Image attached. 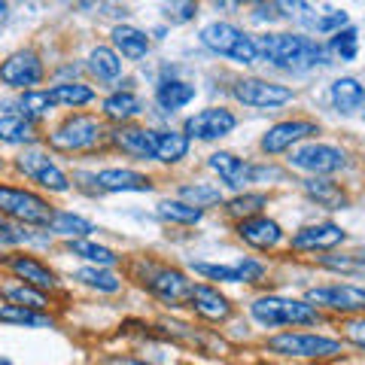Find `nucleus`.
Segmentation results:
<instances>
[{
    "instance_id": "48",
    "label": "nucleus",
    "mask_w": 365,
    "mask_h": 365,
    "mask_svg": "<svg viewBox=\"0 0 365 365\" xmlns=\"http://www.w3.org/2000/svg\"><path fill=\"white\" fill-rule=\"evenodd\" d=\"M128 365H153V362H143V359H131Z\"/></svg>"
},
{
    "instance_id": "40",
    "label": "nucleus",
    "mask_w": 365,
    "mask_h": 365,
    "mask_svg": "<svg viewBox=\"0 0 365 365\" xmlns=\"http://www.w3.org/2000/svg\"><path fill=\"white\" fill-rule=\"evenodd\" d=\"M73 277L83 283V287L88 289H95V292H104V295H113V292H119L122 289V280L113 274L110 268H95V265H86V268H79Z\"/></svg>"
},
{
    "instance_id": "14",
    "label": "nucleus",
    "mask_w": 365,
    "mask_h": 365,
    "mask_svg": "<svg viewBox=\"0 0 365 365\" xmlns=\"http://www.w3.org/2000/svg\"><path fill=\"white\" fill-rule=\"evenodd\" d=\"M237 128V116L228 107H204L198 113H192L182 122V134L189 140H201V143H213L222 140Z\"/></svg>"
},
{
    "instance_id": "7",
    "label": "nucleus",
    "mask_w": 365,
    "mask_h": 365,
    "mask_svg": "<svg viewBox=\"0 0 365 365\" xmlns=\"http://www.w3.org/2000/svg\"><path fill=\"white\" fill-rule=\"evenodd\" d=\"M287 165L292 170H302L307 177H332V174H341V170L350 168V155H347V150H341L335 143L307 140L289 153Z\"/></svg>"
},
{
    "instance_id": "26",
    "label": "nucleus",
    "mask_w": 365,
    "mask_h": 365,
    "mask_svg": "<svg viewBox=\"0 0 365 365\" xmlns=\"http://www.w3.org/2000/svg\"><path fill=\"white\" fill-rule=\"evenodd\" d=\"M195 98H198V88L177 76H165V79H158V86H155V104L162 113H177L182 107H189Z\"/></svg>"
},
{
    "instance_id": "4",
    "label": "nucleus",
    "mask_w": 365,
    "mask_h": 365,
    "mask_svg": "<svg viewBox=\"0 0 365 365\" xmlns=\"http://www.w3.org/2000/svg\"><path fill=\"white\" fill-rule=\"evenodd\" d=\"M104 137H110V131L104 128V119L91 116V113H71L64 116L55 128L46 134L52 150L58 153H88L95 146L104 143Z\"/></svg>"
},
{
    "instance_id": "31",
    "label": "nucleus",
    "mask_w": 365,
    "mask_h": 365,
    "mask_svg": "<svg viewBox=\"0 0 365 365\" xmlns=\"http://www.w3.org/2000/svg\"><path fill=\"white\" fill-rule=\"evenodd\" d=\"M46 91H49L55 107H67V110H83V107H88V104H95L98 101L95 88L86 86V83H73V79L71 83H55Z\"/></svg>"
},
{
    "instance_id": "17",
    "label": "nucleus",
    "mask_w": 365,
    "mask_h": 365,
    "mask_svg": "<svg viewBox=\"0 0 365 365\" xmlns=\"http://www.w3.org/2000/svg\"><path fill=\"white\" fill-rule=\"evenodd\" d=\"M79 177L88 180L95 192H153L155 189V180L134 168H104V170H95V174H83L79 170Z\"/></svg>"
},
{
    "instance_id": "3",
    "label": "nucleus",
    "mask_w": 365,
    "mask_h": 365,
    "mask_svg": "<svg viewBox=\"0 0 365 365\" xmlns=\"http://www.w3.org/2000/svg\"><path fill=\"white\" fill-rule=\"evenodd\" d=\"M198 43L207 52L228 58L241 67H250L259 61V49H256V34H247L244 28L232 25V21H210L198 31Z\"/></svg>"
},
{
    "instance_id": "47",
    "label": "nucleus",
    "mask_w": 365,
    "mask_h": 365,
    "mask_svg": "<svg viewBox=\"0 0 365 365\" xmlns=\"http://www.w3.org/2000/svg\"><path fill=\"white\" fill-rule=\"evenodd\" d=\"M165 34H168L165 28H155V31H153V37H155V40H165Z\"/></svg>"
},
{
    "instance_id": "15",
    "label": "nucleus",
    "mask_w": 365,
    "mask_h": 365,
    "mask_svg": "<svg viewBox=\"0 0 365 365\" xmlns=\"http://www.w3.org/2000/svg\"><path fill=\"white\" fill-rule=\"evenodd\" d=\"M192 271L201 274L204 280H213V283H262L265 280V262H259L253 256H244L232 262V265H213V262H192Z\"/></svg>"
},
{
    "instance_id": "43",
    "label": "nucleus",
    "mask_w": 365,
    "mask_h": 365,
    "mask_svg": "<svg viewBox=\"0 0 365 365\" xmlns=\"http://www.w3.org/2000/svg\"><path fill=\"white\" fill-rule=\"evenodd\" d=\"M198 4H189V0H182V4H165L162 13L165 19L170 21V25H189V21L198 19Z\"/></svg>"
},
{
    "instance_id": "13",
    "label": "nucleus",
    "mask_w": 365,
    "mask_h": 365,
    "mask_svg": "<svg viewBox=\"0 0 365 365\" xmlns=\"http://www.w3.org/2000/svg\"><path fill=\"white\" fill-rule=\"evenodd\" d=\"M46 79V64L34 49H16L0 61V86L16 91H34Z\"/></svg>"
},
{
    "instance_id": "27",
    "label": "nucleus",
    "mask_w": 365,
    "mask_h": 365,
    "mask_svg": "<svg viewBox=\"0 0 365 365\" xmlns=\"http://www.w3.org/2000/svg\"><path fill=\"white\" fill-rule=\"evenodd\" d=\"M329 101L341 116H353L365 107V86L356 76H338L332 86H329Z\"/></svg>"
},
{
    "instance_id": "20",
    "label": "nucleus",
    "mask_w": 365,
    "mask_h": 365,
    "mask_svg": "<svg viewBox=\"0 0 365 365\" xmlns=\"http://www.w3.org/2000/svg\"><path fill=\"white\" fill-rule=\"evenodd\" d=\"M235 235L241 237L247 247L262 250V253H268V250L283 244V228H280V222L271 220V216H265V213L235 222Z\"/></svg>"
},
{
    "instance_id": "16",
    "label": "nucleus",
    "mask_w": 365,
    "mask_h": 365,
    "mask_svg": "<svg viewBox=\"0 0 365 365\" xmlns=\"http://www.w3.org/2000/svg\"><path fill=\"white\" fill-rule=\"evenodd\" d=\"M347 241V232L338 222H311L302 225L299 232L289 237V247L295 253H332L335 247Z\"/></svg>"
},
{
    "instance_id": "37",
    "label": "nucleus",
    "mask_w": 365,
    "mask_h": 365,
    "mask_svg": "<svg viewBox=\"0 0 365 365\" xmlns=\"http://www.w3.org/2000/svg\"><path fill=\"white\" fill-rule=\"evenodd\" d=\"M177 198L192 204V207L198 210H207V207H216V204H225V195L220 186H210V182H182L177 189Z\"/></svg>"
},
{
    "instance_id": "10",
    "label": "nucleus",
    "mask_w": 365,
    "mask_h": 365,
    "mask_svg": "<svg viewBox=\"0 0 365 365\" xmlns=\"http://www.w3.org/2000/svg\"><path fill=\"white\" fill-rule=\"evenodd\" d=\"M16 170H19V174L25 177V180L37 182L40 189L52 192V195H67V192L73 189V180L52 162L49 153L37 150V146H31V150H25V153L16 155Z\"/></svg>"
},
{
    "instance_id": "5",
    "label": "nucleus",
    "mask_w": 365,
    "mask_h": 365,
    "mask_svg": "<svg viewBox=\"0 0 365 365\" xmlns=\"http://www.w3.org/2000/svg\"><path fill=\"white\" fill-rule=\"evenodd\" d=\"M131 271H134V277L140 280V287L150 295H155V299H162L165 304L186 302L192 287H195L180 268L158 265V262H153V259H137L131 265Z\"/></svg>"
},
{
    "instance_id": "11",
    "label": "nucleus",
    "mask_w": 365,
    "mask_h": 365,
    "mask_svg": "<svg viewBox=\"0 0 365 365\" xmlns=\"http://www.w3.org/2000/svg\"><path fill=\"white\" fill-rule=\"evenodd\" d=\"M317 311H332L344 317L365 314V289L356 283H323V287H311L304 292Z\"/></svg>"
},
{
    "instance_id": "34",
    "label": "nucleus",
    "mask_w": 365,
    "mask_h": 365,
    "mask_svg": "<svg viewBox=\"0 0 365 365\" xmlns=\"http://www.w3.org/2000/svg\"><path fill=\"white\" fill-rule=\"evenodd\" d=\"M268 192H237L235 198H228L222 204V210L232 216L235 222H241V220H250V216H262L268 207Z\"/></svg>"
},
{
    "instance_id": "42",
    "label": "nucleus",
    "mask_w": 365,
    "mask_h": 365,
    "mask_svg": "<svg viewBox=\"0 0 365 365\" xmlns=\"http://www.w3.org/2000/svg\"><path fill=\"white\" fill-rule=\"evenodd\" d=\"M319 265L338 274H365V262L356 256H319Z\"/></svg>"
},
{
    "instance_id": "6",
    "label": "nucleus",
    "mask_w": 365,
    "mask_h": 365,
    "mask_svg": "<svg viewBox=\"0 0 365 365\" xmlns=\"http://www.w3.org/2000/svg\"><path fill=\"white\" fill-rule=\"evenodd\" d=\"M265 350L287 359H338L344 353V341L317 332H280L265 341Z\"/></svg>"
},
{
    "instance_id": "49",
    "label": "nucleus",
    "mask_w": 365,
    "mask_h": 365,
    "mask_svg": "<svg viewBox=\"0 0 365 365\" xmlns=\"http://www.w3.org/2000/svg\"><path fill=\"white\" fill-rule=\"evenodd\" d=\"M0 365H13V362H9L6 356H0Z\"/></svg>"
},
{
    "instance_id": "8",
    "label": "nucleus",
    "mask_w": 365,
    "mask_h": 365,
    "mask_svg": "<svg viewBox=\"0 0 365 365\" xmlns=\"http://www.w3.org/2000/svg\"><path fill=\"white\" fill-rule=\"evenodd\" d=\"M55 207L43 195L31 189H19V186H4L0 182V216L31 228H49Z\"/></svg>"
},
{
    "instance_id": "30",
    "label": "nucleus",
    "mask_w": 365,
    "mask_h": 365,
    "mask_svg": "<svg viewBox=\"0 0 365 365\" xmlns=\"http://www.w3.org/2000/svg\"><path fill=\"white\" fill-rule=\"evenodd\" d=\"M37 140H40L37 125L28 122L25 116H19V113H4V116H0V143L31 150Z\"/></svg>"
},
{
    "instance_id": "50",
    "label": "nucleus",
    "mask_w": 365,
    "mask_h": 365,
    "mask_svg": "<svg viewBox=\"0 0 365 365\" xmlns=\"http://www.w3.org/2000/svg\"><path fill=\"white\" fill-rule=\"evenodd\" d=\"M362 119H365V107H362Z\"/></svg>"
},
{
    "instance_id": "19",
    "label": "nucleus",
    "mask_w": 365,
    "mask_h": 365,
    "mask_svg": "<svg viewBox=\"0 0 365 365\" xmlns=\"http://www.w3.org/2000/svg\"><path fill=\"white\" fill-rule=\"evenodd\" d=\"M110 143L137 162H155V131L143 125H116L110 131Z\"/></svg>"
},
{
    "instance_id": "21",
    "label": "nucleus",
    "mask_w": 365,
    "mask_h": 365,
    "mask_svg": "<svg viewBox=\"0 0 365 365\" xmlns=\"http://www.w3.org/2000/svg\"><path fill=\"white\" fill-rule=\"evenodd\" d=\"M189 307L195 311L201 319H207V323H225L228 317H232V299H228L225 292H220L213 287V283H195L189 292Z\"/></svg>"
},
{
    "instance_id": "44",
    "label": "nucleus",
    "mask_w": 365,
    "mask_h": 365,
    "mask_svg": "<svg viewBox=\"0 0 365 365\" xmlns=\"http://www.w3.org/2000/svg\"><path fill=\"white\" fill-rule=\"evenodd\" d=\"M344 338L353 347L365 350V317H347L344 319Z\"/></svg>"
},
{
    "instance_id": "12",
    "label": "nucleus",
    "mask_w": 365,
    "mask_h": 365,
    "mask_svg": "<svg viewBox=\"0 0 365 365\" xmlns=\"http://www.w3.org/2000/svg\"><path fill=\"white\" fill-rule=\"evenodd\" d=\"M314 134H319V122L314 119H283V122H274L271 128L259 137V150L262 155H283V153H292L295 146L307 143Z\"/></svg>"
},
{
    "instance_id": "36",
    "label": "nucleus",
    "mask_w": 365,
    "mask_h": 365,
    "mask_svg": "<svg viewBox=\"0 0 365 365\" xmlns=\"http://www.w3.org/2000/svg\"><path fill=\"white\" fill-rule=\"evenodd\" d=\"M0 323L25 326V329H55V317L46 314V311H34V307L4 304V307H0Z\"/></svg>"
},
{
    "instance_id": "9",
    "label": "nucleus",
    "mask_w": 365,
    "mask_h": 365,
    "mask_svg": "<svg viewBox=\"0 0 365 365\" xmlns=\"http://www.w3.org/2000/svg\"><path fill=\"white\" fill-rule=\"evenodd\" d=\"M232 95L237 104L253 107V110H280L295 101V88L274 83V79L262 76H237L232 86Z\"/></svg>"
},
{
    "instance_id": "23",
    "label": "nucleus",
    "mask_w": 365,
    "mask_h": 365,
    "mask_svg": "<svg viewBox=\"0 0 365 365\" xmlns=\"http://www.w3.org/2000/svg\"><path fill=\"white\" fill-rule=\"evenodd\" d=\"M143 113H146L143 101L131 88H116L101 101V119L116 122V125H131L137 116H143Z\"/></svg>"
},
{
    "instance_id": "46",
    "label": "nucleus",
    "mask_w": 365,
    "mask_h": 365,
    "mask_svg": "<svg viewBox=\"0 0 365 365\" xmlns=\"http://www.w3.org/2000/svg\"><path fill=\"white\" fill-rule=\"evenodd\" d=\"M9 21V4H0V28Z\"/></svg>"
},
{
    "instance_id": "41",
    "label": "nucleus",
    "mask_w": 365,
    "mask_h": 365,
    "mask_svg": "<svg viewBox=\"0 0 365 365\" xmlns=\"http://www.w3.org/2000/svg\"><path fill=\"white\" fill-rule=\"evenodd\" d=\"M326 49L332 52V58H338V61H356V55H359V28L347 25L344 31L332 34L329 43H326Z\"/></svg>"
},
{
    "instance_id": "38",
    "label": "nucleus",
    "mask_w": 365,
    "mask_h": 365,
    "mask_svg": "<svg viewBox=\"0 0 365 365\" xmlns=\"http://www.w3.org/2000/svg\"><path fill=\"white\" fill-rule=\"evenodd\" d=\"M155 213L162 216L165 222H174V225H198L204 220V210L192 207V204L180 201V198H162L158 201Z\"/></svg>"
},
{
    "instance_id": "24",
    "label": "nucleus",
    "mask_w": 365,
    "mask_h": 365,
    "mask_svg": "<svg viewBox=\"0 0 365 365\" xmlns=\"http://www.w3.org/2000/svg\"><path fill=\"white\" fill-rule=\"evenodd\" d=\"M110 46L116 49L125 61H143L150 55L153 43H150V34L140 31L137 25H113L110 31Z\"/></svg>"
},
{
    "instance_id": "1",
    "label": "nucleus",
    "mask_w": 365,
    "mask_h": 365,
    "mask_svg": "<svg viewBox=\"0 0 365 365\" xmlns=\"http://www.w3.org/2000/svg\"><path fill=\"white\" fill-rule=\"evenodd\" d=\"M256 49L259 61H268L280 71H314V67H329L332 52L323 43H317L307 34H292V31H265L256 34Z\"/></svg>"
},
{
    "instance_id": "18",
    "label": "nucleus",
    "mask_w": 365,
    "mask_h": 365,
    "mask_svg": "<svg viewBox=\"0 0 365 365\" xmlns=\"http://www.w3.org/2000/svg\"><path fill=\"white\" fill-rule=\"evenodd\" d=\"M207 168L222 180V186L235 189V192H247V186L256 182V165L247 162L241 155H235V153H228V150L213 153L207 158Z\"/></svg>"
},
{
    "instance_id": "33",
    "label": "nucleus",
    "mask_w": 365,
    "mask_h": 365,
    "mask_svg": "<svg viewBox=\"0 0 365 365\" xmlns=\"http://www.w3.org/2000/svg\"><path fill=\"white\" fill-rule=\"evenodd\" d=\"M16 110L13 113H19V116H25L28 122H43V119H49V113L55 110V104H52V98H49V91L46 88H34V91H21V95L16 98V104H13Z\"/></svg>"
},
{
    "instance_id": "22",
    "label": "nucleus",
    "mask_w": 365,
    "mask_h": 365,
    "mask_svg": "<svg viewBox=\"0 0 365 365\" xmlns=\"http://www.w3.org/2000/svg\"><path fill=\"white\" fill-rule=\"evenodd\" d=\"M6 268L16 274L21 283H28L34 289H43V292H52L58 289V274H55L43 259L37 256H28V253H13L6 256Z\"/></svg>"
},
{
    "instance_id": "25",
    "label": "nucleus",
    "mask_w": 365,
    "mask_h": 365,
    "mask_svg": "<svg viewBox=\"0 0 365 365\" xmlns=\"http://www.w3.org/2000/svg\"><path fill=\"white\" fill-rule=\"evenodd\" d=\"M302 192L323 210H347L350 207V195L329 177H304Z\"/></svg>"
},
{
    "instance_id": "35",
    "label": "nucleus",
    "mask_w": 365,
    "mask_h": 365,
    "mask_svg": "<svg viewBox=\"0 0 365 365\" xmlns=\"http://www.w3.org/2000/svg\"><path fill=\"white\" fill-rule=\"evenodd\" d=\"M67 253H73L76 259H86L88 265H95V268H113L122 262V256H116V250L95 244V241H88V237H83V241H67Z\"/></svg>"
},
{
    "instance_id": "32",
    "label": "nucleus",
    "mask_w": 365,
    "mask_h": 365,
    "mask_svg": "<svg viewBox=\"0 0 365 365\" xmlns=\"http://www.w3.org/2000/svg\"><path fill=\"white\" fill-rule=\"evenodd\" d=\"M46 232L61 235V237H67V241H83V237H88L91 232H98V228H95V222H91V220H86V216H79L73 210L55 207L52 220H49V228H46Z\"/></svg>"
},
{
    "instance_id": "29",
    "label": "nucleus",
    "mask_w": 365,
    "mask_h": 365,
    "mask_svg": "<svg viewBox=\"0 0 365 365\" xmlns=\"http://www.w3.org/2000/svg\"><path fill=\"white\" fill-rule=\"evenodd\" d=\"M155 131V162L162 165H180L189 155L192 140L182 128H153Z\"/></svg>"
},
{
    "instance_id": "2",
    "label": "nucleus",
    "mask_w": 365,
    "mask_h": 365,
    "mask_svg": "<svg viewBox=\"0 0 365 365\" xmlns=\"http://www.w3.org/2000/svg\"><path fill=\"white\" fill-rule=\"evenodd\" d=\"M250 317L262 329H283V326H317L319 311L307 299H289V295H256L250 302Z\"/></svg>"
},
{
    "instance_id": "45",
    "label": "nucleus",
    "mask_w": 365,
    "mask_h": 365,
    "mask_svg": "<svg viewBox=\"0 0 365 365\" xmlns=\"http://www.w3.org/2000/svg\"><path fill=\"white\" fill-rule=\"evenodd\" d=\"M250 19L253 21H277V19H283V13H280V4H253V13H250Z\"/></svg>"
},
{
    "instance_id": "28",
    "label": "nucleus",
    "mask_w": 365,
    "mask_h": 365,
    "mask_svg": "<svg viewBox=\"0 0 365 365\" xmlns=\"http://www.w3.org/2000/svg\"><path fill=\"white\" fill-rule=\"evenodd\" d=\"M88 73L98 79V83H119L122 73H125V61H122V55L113 49V46H95V49L88 52Z\"/></svg>"
},
{
    "instance_id": "39",
    "label": "nucleus",
    "mask_w": 365,
    "mask_h": 365,
    "mask_svg": "<svg viewBox=\"0 0 365 365\" xmlns=\"http://www.w3.org/2000/svg\"><path fill=\"white\" fill-rule=\"evenodd\" d=\"M0 295L9 302V304H21V307H34V311H46L49 307V295L43 289H34L28 283H6V287H0Z\"/></svg>"
}]
</instances>
